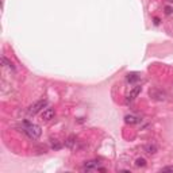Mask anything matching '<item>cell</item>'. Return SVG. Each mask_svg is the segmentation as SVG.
I'll return each mask as SVG.
<instances>
[{
  "label": "cell",
  "instance_id": "1",
  "mask_svg": "<svg viewBox=\"0 0 173 173\" xmlns=\"http://www.w3.org/2000/svg\"><path fill=\"white\" fill-rule=\"evenodd\" d=\"M23 131L31 139H38L41 137V134H42V130H41V127L38 125H34V123H31L28 121L23 122Z\"/></svg>",
  "mask_w": 173,
  "mask_h": 173
},
{
  "label": "cell",
  "instance_id": "2",
  "mask_svg": "<svg viewBox=\"0 0 173 173\" xmlns=\"http://www.w3.org/2000/svg\"><path fill=\"white\" fill-rule=\"evenodd\" d=\"M46 106H47V101H46V100H38L37 103H34L32 106L28 107L27 114H28V115H35V114L41 112V111H43V108H45Z\"/></svg>",
  "mask_w": 173,
  "mask_h": 173
},
{
  "label": "cell",
  "instance_id": "3",
  "mask_svg": "<svg viewBox=\"0 0 173 173\" xmlns=\"http://www.w3.org/2000/svg\"><path fill=\"white\" fill-rule=\"evenodd\" d=\"M100 169V162L97 160H91V161H86L83 166V171L86 172H92V171H99Z\"/></svg>",
  "mask_w": 173,
  "mask_h": 173
},
{
  "label": "cell",
  "instance_id": "4",
  "mask_svg": "<svg viewBox=\"0 0 173 173\" xmlns=\"http://www.w3.org/2000/svg\"><path fill=\"white\" fill-rule=\"evenodd\" d=\"M141 89H142V86L141 85H137V86H134L133 89L129 92V95L126 96V103H130V101H133L135 97L139 95V92H141Z\"/></svg>",
  "mask_w": 173,
  "mask_h": 173
},
{
  "label": "cell",
  "instance_id": "5",
  "mask_svg": "<svg viewBox=\"0 0 173 173\" xmlns=\"http://www.w3.org/2000/svg\"><path fill=\"white\" fill-rule=\"evenodd\" d=\"M41 115H42V119L43 121H52L53 118H54V115H56V111L54 108H50V107H46L42 112H41Z\"/></svg>",
  "mask_w": 173,
  "mask_h": 173
},
{
  "label": "cell",
  "instance_id": "6",
  "mask_svg": "<svg viewBox=\"0 0 173 173\" xmlns=\"http://www.w3.org/2000/svg\"><path fill=\"white\" fill-rule=\"evenodd\" d=\"M125 122L127 123V125H137V123H139V118L137 116V115H126L125 116Z\"/></svg>",
  "mask_w": 173,
  "mask_h": 173
},
{
  "label": "cell",
  "instance_id": "7",
  "mask_svg": "<svg viewBox=\"0 0 173 173\" xmlns=\"http://www.w3.org/2000/svg\"><path fill=\"white\" fill-rule=\"evenodd\" d=\"M76 142H77V138L75 137V135H71V137L65 141V146L69 147V149H73V146L76 145Z\"/></svg>",
  "mask_w": 173,
  "mask_h": 173
},
{
  "label": "cell",
  "instance_id": "8",
  "mask_svg": "<svg viewBox=\"0 0 173 173\" xmlns=\"http://www.w3.org/2000/svg\"><path fill=\"white\" fill-rule=\"evenodd\" d=\"M126 80L129 81V83H135V81L139 80V75L137 72H131V73H129V75L126 76Z\"/></svg>",
  "mask_w": 173,
  "mask_h": 173
},
{
  "label": "cell",
  "instance_id": "9",
  "mask_svg": "<svg viewBox=\"0 0 173 173\" xmlns=\"http://www.w3.org/2000/svg\"><path fill=\"white\" fill-rule=\"evenodd\" d=\"M145 151L147 154H154L156 151H157V146H156L154 143H149V145L145 146Z\"/></svg>",
  "mask_w": 173,
  "mask_h": 173
},
{
  "label": "cell",
  "instance_id": "10",
  "mask_svg": "<svg viewBox=\"0 0 173 173\" xmlns=\"http://www.w3.org/2000/svg\"><path fill=\"white\" fill-rule=\"evenodd\" d=\"M135 166H137V168L146 166V160L145 158H137V160H135Z\"/></svg>",
  "mask_w": 173,
  "mask_h": 173
},
{
  "label": "cell",
  "instance_id": "11",
  "mask_svg": "<svg viewBox=\"0 0 173 173\" xmlns=\"http://www.w3.org/2000/svg\"><path fill=\"white\" fill-rule=\"evenodd\" d=\"M2 61H3V64L6 65L7 68H10V69H12V71H14V67H12V64H11L10 61H8V60L6 58V57H2Z\"/></svg>",
  "mask_w": 173,
  "mask_h": 173
},
{
  "label": "cell",
  "instance_id": "12",
  "mask_svg": "<svg viewBox=\"0 0 173 173\" xmlns=\"http://www.w3.org/2000/svg\"><path fill=\"white\" fill-rule=\"evenodd\" d=\"M52 147H53V149H54V150H58L60 147H61V145H60V143L56 141V139H52Z\"/></svg>",
  "mask_w": 173,
  "mask_h": 173
},
{
  "label": "cell",
  "instance_id": "13",
  "mask_svg": "<svg viewBox=\"0 0 173 173\" xmlns=\"http://www.w3.org/2000/svg\"><path fill=\"white\" fill-rule=\"evenodd\" d=\"M161 172H173V166H165V168H161Z\"/></svg>",
  "mask_w": 173,
  "mask_h": 173
},
{
  "label": "cell",
  "instance_id": "14",
  "mask_svg": "<svg viewBox=\"0 0 173 173\" xmlns=\"http://www.w3.org/2000/svg\"><path fill=\"white\" fill-rule=\"evenodd\" d=\"M154 23H156V24H158V23H160V19H158V18H156V19H154Z\"/></svg>",
  "mask_w": 173,
  "mask_h": 173
}]
</instances>
